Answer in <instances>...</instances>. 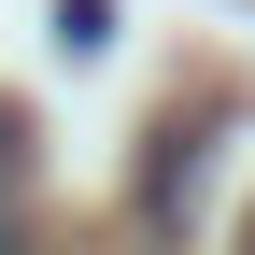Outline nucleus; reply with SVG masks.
<instances>
[{
	"label": "nucleus",
	"instance_id": "f257e3e1",
	"mask_svg": "<svg viewBox=\"0 0 255 255\" xmlns=\"http://www.w3.org/2000/svg\"><path fill=\"white\" fill-rule=\"evenodd\" d=\"M0 255H28V227H14V213H0Z\"/></svg>",
	"mask_w": 255,
	"mask_h": 255
},
{
	"label": "nucleus",
	"instance_id": "f03ea898",
	"mask_svg": "<svg viewBox=\"0 0 255 255\" xmlns=\"http://www.w3.org/2000/svg\"><path fill=\"white\" fill-rule=\"evenodd\" d=\"M241 255H255V227H241Z\"/></svg>",
	"mask_w": 255,
	"mask_h": 255
}]
</instances>
